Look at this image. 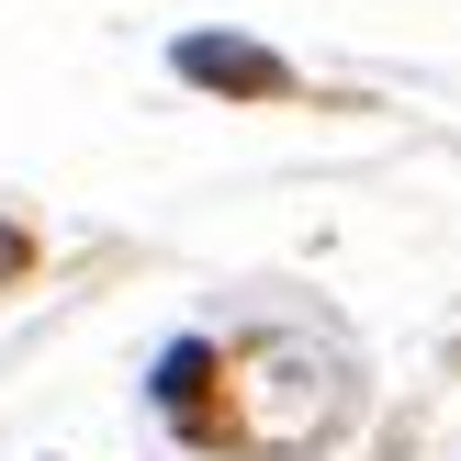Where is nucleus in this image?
<instances>
[{"label":"nucleus","mask_w":461,"mask_h":461,"mask_svg":"<svg viewBox=\"0 0 461 461\" xmlns=\"http://www.w3.org/2000/svg\"><path fill=\"white\" fill-rule=\"evenodd\" d=\"M180 79H203V90H282V57H259V45H237V34H192L180 45Z\"/></svg>","instance_id":"nucleus-1"}]
</instances>
